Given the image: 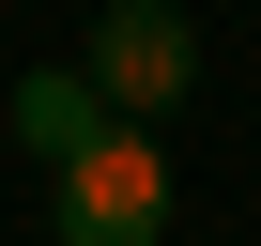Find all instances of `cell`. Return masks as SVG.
<instances>
[{
	"mask_svg": "<svg viewBox=\"0 0 261 246\" xmlns=\"http://www.w3.org/2000/svg\"><path fill=\"white\" fill-rule=\"evenodd\" d=\"M0 123H16V139H31L46 169H62L77 139H108V92H92L77 62H46V77H16V92H0Z\"/></svg>",
	"mask_w": 261,
	"mask_h": 246,
	"instance_id": "3",
	"label": "cell"
},
{
	"mask_svg": "<svg viewBox=\"0 0 261 246\" xmlns=\"http://www.w3.org/2000/svg\"><path fill=\"white\" fill-rule=\"evenodd\" d=\"M77 77L108 92V123H169L200 92V16L185 0H108V16L77 31Z\"/></svg>",
	"mask_w": 261,
	"mask_h": 246,
	"instance_id": "2",
	"label": "cell"
},
{
	"mask_svg": "<svg viewBox=\"0 0 261 246\" xmlns=\"http://www.w3.org/2000/svg\"><path fill=\"white\" fill-rule=\"evenodd\" d=\"M46 231H62V246H169V154L139 139V123L77 139V154L46 169Z\"/></svg>",
	"mask_w": 261,
	"mask_h": 246,
	"instance_id": "1",
	"label": "cell"
}]
</instances>
